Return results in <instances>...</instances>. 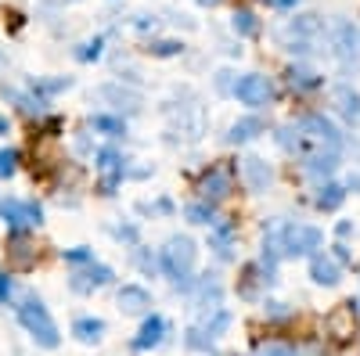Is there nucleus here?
I'll list each match as a JSON object with an SVG mask.
<instances>
[{"mask_svg": "<svg viewBox=\"0 0 360 356\" xmlns=\"http://www.w3.org/2000/svg\"><path fill=\"white\" fill-rule=\"evenodd\" d=\"M15 317H18V324L25 328V335L33 338L40 349H58V345H62V331H58V324H54V317L44 306L40 295H33V291L22 295L18 306H15Z\"/></svg>", "mask_w": 360, "mask_h": 356, "instance_id": "1", "label": "nucleus"}, {"mask_svg": "<svg viewBox=\"0 0 360 356\" xmlns=\"http://www.w3.org/2000/svg\"><path fill=\"white\" fill-rule=\"evenodd\" d=\"M195 259H198V249L188 234H173L169 242L159 249V270L184 291L191 284V274H195Z\"/></svg>", "mask_w": 360, "mask_h": 356, "instance_id": "2", "label": "nucleus"}, {"mask_svg": "<svg viewBox=\"0 0 360 356\" xmlns=\"http://www.w3.org/2000/svg\"><path fill=\"white\" fill-rule=\"evenodd\" d=\"M278 242H281V256L292 259H310L321 252L324 245V234L314 223H281L278 227Z\"/></svg>", "mask_w": 360, "mask_h": 356, "instance_id": "3", "label": "nucleus"}, {"mask_svg": "<svg viewBox=\"0 0 360 356\" xmlns=\"http://www.w3.org/2000/svg\"><path fill=\"white\" fill-rule=\"evenodd\" d=\"M231 94L245 108H266L270 101H274V83H270V76H263V72H245V76L234 79Z\"/></svg>", "mask_w": 360, "mask_h": 356, "instance_id": "4", "label": "nucleus"}, {"mask_svg": "<svg viewBox=\"0 0 360 356\" xmlns=\"http://www.w3.org/2000/svg\"><path fill=\"white\" fill-rule=\"evenodd\" d=\"M0 216L11 230H29L44 223V205L40 202H25V198H4L0 202Z\"/></svg>", "mask_w": 360, "mask_h": 356, "instance_id": "5", "label": "nucleus"}, {"mask_svg": "<svg viewBox=\"0 0 360 356\" xmlns=\"http://www.w3.org/2000/svg\"><path fill=\"white\" fill-rule=\"evenodd\" d=\"M299 133L303 137H314L321 147H342V133H339V126L332 123L328 115H321V112H310V115H303L299 119Z\"/></svg>", "mask_w": 360, "mask_h": 356, "instance_id": "6", "label": "nucleus"}, {"mask_svg": "<svg viewBox=\"0 0 360 356\" xmlns=\"http://www.w3.org/2000/svg\"><path fill=\"white\" fill-rule=\"evenodd\" d=\"M94 166L101 173V191L105 195H115L119 180L127 176V159L115 152V147H101V152H94Z\"/></svg>", "mask_w": 360, "mask_h": 356, "instance_id": "7", "label": "nucleus"}, {"mask_svg": "<svg viewBox=\"0 0 360 356\" xmlns=\"http://www.w3.org/2000/svg\"><path fill=\"white\" fill-rule=\"evenodd\" d=\"M112 266H105V263H86V266H76L72 270V281H69V288L72 291H79V295H90V291H98V288H105V284H112Z\"/></svg>", "mask_w": 360, "mask_h": 356, "instance_id": "8", "label": "nucleus"}, {"mask_svg": "<svg viewBox=\"0 0 360 356\" xmlns=\"http://www.w3.org/2000/svg\"><path fill=\"white\" fill-rule=\"evenodd\" d=\"M332 51L339 62H360V29L353 22H335L332 29Z\"/></svg>", "mask_w": 360, "mask_h": 356, "instance_id": "9", "label": "nucleus"}, {"mask_svg": "<svg viewBox=\"0 0 360 356\" xmlns=\"http://www.w3.org/2000/svg\"><path fill=\"white\" fill-rule=\"evenodd\" d=\"M299 162H303V173L310 180H332V173L339 169V152L335 147H321V152H307Z\"/></svg>", "mask_w": 360, "mask_h": 356, "instance_id": "10", "label": "nucleus"}, {"mask_svg": "<svg viewBox=\"0 0 360 356\" xmlns=\"http://www.w3.org/2000/svg\"><path fill=\"white\" fill-rule=\"evenodd\" d=\"M166 331H169L166 317H159V313H148V317H144V324H141V331L134 335V349H137V352H148V349L162 345Z\"/></svg>", "mask_w": 360, "mask_h": 356, "instance_id": "11", "label": "nucleus"}, {"mask_svg": "<svg viewBox=\"0 0 360 356\" xmlns=\"http://www.w3.org/2000/svg\"><path fill=\"white\" fill-rule=\"evenodd\" d=\"M115 303H119V310L123 313H134V317H141V313H148L152 310V291H148L144 284H123L115 291Z\"/></svg>", "mask_w": 360, "mask_h": 356, "instance_id": "12", "label": "nucleus"}, {"mask_svg": "<svg viewBox=\"0 0 360 356\" xmlns=\"http://www.w3.org/2000/svg\"><path fill=\"white\" fill-rule=\"evenodd\" d=\"M242 180H245V187L249 191H266L270 184H274V169L266 166V159H259V155H249V159H242Z\"/></svg>", "mask_w": 360, "mask_h": 356, "instance_id": "13", "label": "nucleus"}, {"mask_svg": "<svg viewBox=\"0 0 360 356\" xmlns=\"http://www.w3.org/2000/svg\"><path fill=\"white\" fill-rule=\"evenodd\" d=\"M231 187H234V176L227 169H209L202 180H198V195L205 202H224L231 195Z\"/></svg>", "mask_w": 360, "mask_h": 356, "instance_id": "14", "label": "nucleus"}, {"mask_svg": "<svg viewBox=\"0 0 360 356\" xmlns=\"http://www.w3.org/2000/svg\"><path fill=\"white\" fill-rule=\"evenodd\" d=\"M310 277H314V284L335 288V284L342 281V266H339V263H335L332 256L317 252V256H310Z\"/></svg>", "mask_w": 360, "mask_h": 356, "instance_id": "15", "label": "nucleus"}, {"mask_svg": "<svg viewBox=\"0 0 360 356\" xmlns=\"http://www.w3.org/2000/svg\"><path fill=\"white\" fill-rule=\"evenodd\" d=\"M234 237H238V230H234V223H224V220H217L213 227H209V249H213L220 259H231V249H234Z\"/></svg>", "mask_w": 360, "mask_h": 356, "instance_id": "16", "label": "nucleus"}, {"mask_svg": "<svg viewBox=\"0 0 360 356\" xmlns=\"http://www.w3.org/2000/svg\"><path fill=\"white\" fill-rule=\"evenodd\" d=\"M90 130L108 140H119V137H127V119L112 115V112H98V115H90Z\"/></svg>", "mask_w": 360, "mask_h": 356, "instance_id": "17", "label": "nucleus"}, {"mask_svg": "<svg viewBox=\"0 0 360 356\" xmlns=\"http://www.w3.org/2000/svg\"><path fill=\"white\" fill-rule=\"evenodd\" d=\"M324 83V76L317 72V69H310V65H292L288 69V86H292V91L295 94H310V91H317V86Z\"/></svg>", "mask_w": 360, "mask_h": 356, "instance_id": "18", "label": "nucleus"}, {"mask_svg": "<svg viewBox=\"0 0 360 356\" xmlns=\"http://www.w3.org/2000/svg\"><path fill=\"white\" fill-rule=\"evenodd\" d=\"M346 187L342 184H335V180H321V187H317V195H314V205H317V209L321 213H335L339 209V205L346 202Z\"/></svg>", "mask_w": 360, "mask_h": 356, "instance_id": "19", "label": "nucleus"}, {"mask_svg": "<svg viewBox=\"0 0 360 356\" xmlns=\"http://www.w3.org/2000/svg\"><path fill=\"white\" fill-rule=\"evenodd\" d=\"M263 130H266V126H263V119H259V115H245V119H238V123L231 126L227 144H249V140H256Z\"/></svg>", "mask_w": 360, "mask_h": 356, "instance_id": "20", "label": "nucleus"}, {"mask_svg": "<svg viewBox=\"0 0 360 356\" xmlns=\"http://www.w3.org/2000/svg\"><path fill=\"white\" fill-rule=\"evenodd\" d=\"M72 335H76L83 345H98L101 335H105V320H101V317H76V320H72Z\"/></svg>", "mask_w": 360, "mask_h": 356, "instance_id": "21", "label": "nucleus"}, {"mask_svg": "<svg viewBox=\"0 0 360 356\" xmlns=\"http://www.w3.org/2000/svg\"><path fill=\"white\" fill-rule=\"evenodd\" d=\"M288 33L295 40H317L324 33V22H321V15H295L288 22Z\"/></svg>", "mask_w": 360, "mask_h": 356, "instance_id": "22", "label": "nucleus"}, {"mask_svg": "<svg viewBox=\"0 0 360 356\" xmlns=\"http://www.w3.org/2000/svg\"><path fill=\"white\" fill-rule=\"evenodd\" d=\"M227 328H231V310L227 306H217V310H209L205 313V320H202V335L205 338H224L227 335Z\"/></svg>", "mask_w": 360, "mask_h": 356, "instance_id": "23", "label": "nucleus"}, {"mask_svg": "<svg viewBox=\"0 0 360 356\" xmlns=\"http://www.w3.org/2000/svg\"><path fill=\"white\" fill-rule=\"evenodd\" d=\"M335 105H339L346 123H360V94L353 91V86H339V91H335Z\"/></svg>", "mask_w": 360, "mask_h": 356, "instance_id": "24", "label": "nucleus"}, {"mask_svg": "<svg viewBox=\"0 0 360 356\" xmlns=\"http://www.w3.org/2000/svg\"><path fill=\"white\" fill-rule=\"evenodd\" d=\"M69 86H72V76H54V79H33V83H29V91H33L37 98H44V101H51L54 94L69 91Z\"/></svg>", "mask_w": 360, "mask_h": 356, "instance_id": "25", "label": "nucleus"}, {"mask_svg": "<svg viewBox=\"0 0 360 356\" xmlns=\"http://www.w3.org/2000/svg\"><path fill=\"white\" fill-rule=\"evenodd\" d=\"M98 98H105L112 105H127V108H137L141 105V94L137 91H127V86H119V83H105L101 91H98Z\"/></svg>", "mask_w": 360, "mask_h": 356, "instance_id": "26", "label": "nucleus"}, {"mask_svg": "<svg viewBox=\"0 0 360 356\" xmlns=\"http://www.w3.org/2000/svg\"><path fill=\"white\" fill-rule=\"evenodd\" d=\"M231 29L238 37H256L259 33V18H256V11L252 8H234V15H231Z\"/></svg>", "mask_w": 360, "mask_h": 356, "instance_id": "27", "label": "nucleus"}, {"mask_svg": "<svg viewBox=\"0 0 360 356\" xmlns=\"http://www.w3.org/2000/svg\"><path fill=\"white\" fill-rule=\"evenodd\" d=\"M184 216L191 220V223H198V227H213L220 216H217V209H213V202H205V198H198V202H191L188 209H184Z\"/></svg>", "mask_w": 360, "mask_h": 356, "instance_id": "28", "label": "nucleus"}, {"mask_svg": "<svg viewBox=\"0 0 360 356\" xmlns=\"http://www.w3.org/2000/svg\"><path fill=\"white\" fill-rule=\"evenodd\" d=\"M134 266H137L141 274H148V277H152V274L159 270V256H155L152 249H144V245L137 242V245H134Z\"/></svg>", "mask_w": 360, "mask_h": 356, "instance_id": "29", "label": "nucleus"}, {"mask_svg": "<svg viewBox=\"0 0 360 356\" xmlns=\"http://www.w3.org/2000/svg\"><path fill=\"white\" fill-rule=\"evenodd\" d=\"M105 54V37H94V40H83L79 47H76V58L83 65H90V62H98V58Z\"/></svg>", "mask_w": 360, "mask_h": 356, "instance_id": "30", "label": "nucleus"}, {"mask_svg": "<svg viewBox=\"0 0 360 356\" xmlns=\"http://www.w3.org/2000/svg\"><path fill=\"white\" fill-rule=\"evenodd\" d=\"M152 58H176V54H184V44L180 40H152Z\"/></svg>", "mask_w": 360, "mask_h": 356, "instance_id": "31", "label": "nucleus"}, {"mask_svg": "<svg viewBox=\"0 0 360 356\" xmlns=\"http://www.w3.org/2000/svg\"><path fill=\"white\" fill-rule=\"evenodd\" d=\"M62 259L69 266H86V263H94V249H86V245H76V249H62Z\"/></svg>", "mask_w": 360, "mask_h": 356, "instance_id": "32", "label": "nucleus"}, {"mask_svg": "<svg viewBox=\"0 0 360 356\" xmlns=\"http://www.w3.org/2000/svg\"><path fill=\"white\" fill-rule=\"evenodd\" d=\"M15 169H18V152H11V147H0V180L15 176Z\"/></svg>", "mask_w": 360, "mask_h": 356, "instance_id": "33", "label": "nucleus"}, {"mask_svg": "<svg viewBox=\"0 0 360 356\" xmlns=\"http://www.w3.org/2000/svg\"><path fill=\"white\" fill-rule=\"evenodd\" d=\"M115 237H119V242H127V245H137L141 242V230L134 223H123V227H115Z\"/></svg>", "mask_w": 360, "mask_h": 356, "instance_id": "34", "label": "nucleus"}, {"mask_svg": "<svg viewBox=\"0 0 360 356\" xmlns=\"http://www.w3.org/2000/svg\"><path fill=\"white\" fill-rule=\"evenodd\" d=\"M11 295H15V281H11V274L0 270V306H8Z\"/></svg>", "mask_w": 360, "mask_h": 356, "instance_id": "35", "label": "nucleus"}, {"mask_svg": "<svg viewBox=\"0 0 360 356\" xmlns=\"http://www.w3.org/2000/svg\"><path fill=\"white\" fill-rule=\"evenodd\" d=\"M144 209H152V213H173V202H169V198H159V202H152V205H144Z\"/></svg>", "mask_w": 360, "mask_h": 356, "instance_id": "36", "label": "nucleus"}, {"mask_svg": "<svg viewBox=\"0 0 360 356\" xmlns=\"http://www.w3.org/2000/svg\"><path fill=\"white\" fill-rule=\"evenodd\" d=\"M263 356H295V349H288V345H266Z\"/></svg>", "mask_w": 360, "mask_h": 356, "instance_id": "37", "label": "nucleus"}, {"mask_svg": "<svg viewBox=\"0 0 360 356\" xmlns=\"http://www.w3.org/2000/svg\"><path fill=\"white\" fill-rule=\"evenodd\" d=\"M270 8H278V11H295V4L299 0H266Z\"/></svg>", "mask_w": 360, "mask_h": 356, "instance_id": "38", "label": "nucleus"}, {"mask_svg": "<svg viewBox=\"0 0 360 356\" xmlns=\"http://www.w3.org/2000/svg\"><path fill=\"white\" fill-rule=\"evenodd\" d=\"M335 263H349V249H346L342 242L335 245Z\"/></svg>", "mask_w": 360, "mask_h": 356, "instance_id": "39", "label": "nucleus"}, {"mask_svg": "<svg viewBox=\"0 0 360 356\" xmlns=\"http://www.w3.org/2000/svg\"><path fill=\"white\" fill-rule=\"evenodd\" d=\"M349 230H353V223H349V220H342V223L335 227V237H349Z\"/></svg>", "mask_w": 360, "mask_h": 356, "instance_id": "40", "label": "nucleus"}, {"mask_svg": "<svg viewBox=\"0 0 360 356\" xmlns=\"http://www.w3.org/2000/svg\"><path fill=\"white\" fill-rule=\"evenodd\" d=\"M8 133H11V119L0 115V137H8Z\"/></svg>", "mask_w": 360, "mask_h": 356, "instance_id": "41", "label": "nucleus"}, {"mask_svg": "<svg viewBox=\"0 0 360 356\" xmlns=\"http://www.w3.org/2000/svg\"><path fill=\"white\" fill-rule=\"evenodd\" d=\"M346 191H360V176H349V184H346Z\"/></svg>", "mask_w": 360, "mask_h": 356, "instance_id": "42", "label": "nucleus"}, {"mask_svg": "<svg viewBox=\"0 0 360 356\" xmlns=\"http://www.w3.org/2000/svg\"><path fill=\"white\" fill-rule=\"evenodd\" d=\"M217 4H224V0H198V8H217Z\"/></svg>", "mask_w": 360, "mask_h": 356, "instance_id": "43", "label": "nucleus"}, {"mask_svg": "<svg viewBox=\"0 0 360 356\" xmlns=\"http://www.w3.org/2000/svg\"><path fill=\"white\" fill-rule=\"evenodd\" d=\"M0 65H4V51H0Z\"/></svg>", "mask_w": 360, "mask_h": 356, "instance_id": "44", "label": "nucleus"}]
</instances>
